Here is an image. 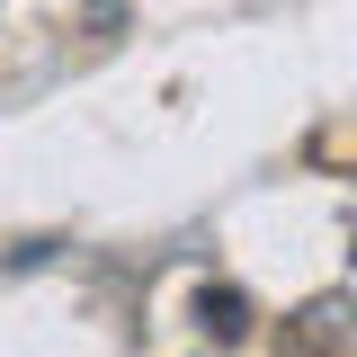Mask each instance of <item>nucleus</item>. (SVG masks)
I'll use <instances>...</instances> for the list:
<instances>
[{"instance_id": "1", "label": "nucleus", "mask_w": 357, "mask_h": 357, "mask_svg": "<svg viewBox=\"0 0 357 357\" xmlns=\"http://www.w3.org/2000/svg\"><path fill=\"white\" fill-rule=\"evenodd\" d=\"M197 321H206L215 340H241V331H250V304H241L232 286H206V295H197Z\"/></svg>"}, {"instance_id": "2", "label": "nucleus", "mask_w": 357, "mask_h": 357, "mask_svg": "<svg viewBox=\"0 0 357 357\" xmlns=\"http://www.w3.org/2000/svg\"><path fill=\"white\" fill-rule=\"evenodd\" d=\"M340 340H349V331H340V304H312V312H304V331H295V349H312V357H331Z\"/></svg>"}]
</instances>
